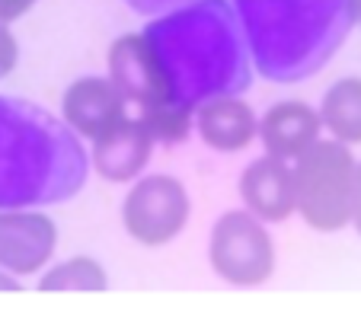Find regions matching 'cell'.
<instances>
[{
	"label": "cell",
	"mask_w": 361,
	"mask_h": 313,
	"mask_svg": "<svg viewBox=\"0 0 361 313\" xmlns=\"http://www.w3.org/2000/svg\"><path fill=\"white\" fill-rule=\"evenodd\" d=\"M176 106L195 112L214 96L252 87V58L231 0H189L144 26Z\"/></svg>",
	"instance_id": "6da1fadb"
},
{
	"label": "cell",
	"mask_w": 361,
	"mask_h": 313,
	"mask_svg": "<svg viewBox=\"0 0 361 313\" xmlns=\"http://www.w3.org/2000/svg\"><path fill=\"white\" fill-rule=\"evenodd\" d=\"M90 154L55 112L0 93V208H48L80 195Z\"/></svg>",
	"instance_id": "7a4b0ae2"
},
{
	"label": "cell",
	"mask_w": 361,
	"mask_h": 313,
	"mask_svg": "<svg viewBox=\"0 0 361 313\" xmlns=\"http://www.w3.org/2000/svg\"><path fill=\"white\" fill-rule=\"evenodd\" d=\"M252 58L272 83L320 74L355 23L352 0H231Z\"/></svg>",
	"instance_id": "3957f363"
},
{
	"label": "cell",
	"mask_w": 361,
	"mask_h": 313,
	"mask_svg": "<svg viewBox=\"0 0 361 313\" xmlns=\"http://www.w3.org/2000/svg\"><path fill=\"white\" fill-rule=\"evenodd\" d=\"M355 160L348 144L317 141L294 160V211L310 231L336 233L352 221Z\"/></svg>",
	"instance_id": "277c9868"
},
{
	"label": "cell",
	"mask_w": 361,
	"mask_h": 313,
	"mask_svg": "<svg viewBox=\"0 0 361 313\" xmlns=\"http://www.w3.org/2000/svg\"><path fill=\"white\" fill-rule=\"evenodd\" d=\"M214 275L233 288H259L275 275V240L256 214L224 211L208 237Z\"/></svg>",
	"instance_id": "5b68a950"
},
{
	"label": "cell",
	"mask_w": 361,
	"mask_h": 313,
	"mask_svg": "<svg viewBox=\"0 0 361 313\" xmlns=\"http://www.w3.org/2000/svg\"><path fill=\"white\" fill-rule=\"evenodd\" d=\"M192 218V198L183 179L170 173L137 176L131 192L122 202V224L135 243L157 250L185 231Z\"/></svg>",
	"instance_id": "8992f818"
},
{
	"label": "cell",
	"mask_w": 361,
	"mask_h": 313,
	"mask_svg": "<svg viewBox=\"0 0 361 313\" xmlns=\"http://www.w3.org/2000/svg\"><path fill=\"white\" fill-rule=\"evenodd\" d=\"M106 68H109L106 77L116 83V90L125 96V102L137 109V118L150 122L160 112L176 109L170 87H166V77L160 70V61L154 55L150 42L144 39V32L118 35L109 45Z\"/></svg>",
	"instance_id": "52a82bcc"
},
{
	"label": "cell",
	"mask_w": 361,
	"mask_h": 313,
	"mask_svg": "<svg viewBox=\"0 0 361 313\" xmlns=\"http://www.w3.org/2000/svg\"><path fill=\"white\" fill-rule=\"evenodd\" d=\"M58 224L35 208H0V269L39 275L55 259Z\"/></svg>",
	"instance_id": "ba28073f"
},
{
	"label": "cell",
	"mask_w": 361,
	"mask_h": 313,
	"mask_svg": "<svg viewBox=\"0 0 361 313\" xmlns=\"http://www.w3.org/2000/svg\"><path fill=\"white\" fill-rule=\"evenodd\" d=\"M154 135L141 118L125 116L116 122L106 135H99L90 147V166L99 173L106 183H131L137 179L150 164L154 154Z\"/></svg>",
	"instance_id": "9c48e42d"
},
{
	"label": "cell",
	"mask_w": 361,
	"mask_h": 313,
	"mask_svg": "<svg viewBox=\"0 0 361 313\" xmlns=\"http://www.w3.org/2000/svg\"><path fill=\"white\" fill-rule=\"evenodd\" d=\"M125 116H128V102L109 77H77L61 96V118L87 141L106 135Z\"/></svg>",
	"instance_id": "30bf717a"
},
{
	"label": "cell",
	"mask_w": 361,
	"mask_h": 313,
	"mask_svg": "<svg viewBox=\"0 0 361 313\" xmlns=\"http://www.w3.org/2000/svg\"><path fill=\"white\" fill-rule=\"evenodd\" d=\"M240 198L262 224H285L294 214V170L281 156H259L240 173Z\"/></svg>",
	"instance_id": "8fae6325"
},
{
	"label": "cell",
	"mask_w": 361,
	"mask_h": 313,
	"mask_svg": "<svg viewBox=\"0 0 361 313\" xmlns=\"http://www.w3.org/2000/svg\"><path fill=\"white\" fill-rule=\"evenodd\" d=\"M192 128L204 144L221 154L246 150L259 135V118L240 96H214L192 112Z\"/></svg>",
	"instance_id": "7c38bea8"
},
{
	"label": "cell",
	"mask_w": 361,
	"mask_h": 313,
	"mask_svg": "<svg viewBox=\"0 0 361 313\" xmlns=\"http://www.w3.org/2000/svg\"><path fill=\"white\" fill-rule=\"evenodd\" d=\"M320 112L304 99H281L269 106L266 116L259 118V141L266 154L281 156V160H298L307 147H314L320 141Z\"/></svg>",
	"instance_id": "4fadbf2b"
},
{
	"label": "cell",
	"mask_w": 361,
	"mask_h": 313,
	"mask_svg": "<svg viewBox=\"0 0 361 313\" xmlns=\"http://www.w3.org/2000/svg\"><path fill=\"white\" fill-rule=\"evenodd\" d=\"M320 122L336 141L361 144V77H342L326 90L320 102Z\"/></svg>",
	"instance_id": "5bb4252c"
},
{
	"label": "cell",
	"mask_w": 361,
	"mask_h": 313,
	"mask_svg": "<svg viewBox=\"0 0 361 313\" xmlns=\"http://www.w3.org/2000/svg\"><path fill=\"white\" fill-rule=\"evenodd\" d=\"M109 288V275L102 269L99 259L93 256H71L58 266H51L39 278V291H83V294H99Z\"/></svg>",
	"instance_id": "9a60e30c"
},
{
	"label": "cell",
	"mask_w": 361,
	"mask_h": 313,
	"mask_svg": "<svg viewBox=\"0 0 361 313\" xmlns=\"http://www.w3.org/2000/svg\"><path fill=\"white\" fill-rule=\"evenodd\" d=\"M16 61H20V42L10 32L7 23H0V80L7 74H13Z\"/></svg>",
	"instance_id": "2e32d148"
},
{
	"label": "cell",
	"mask_w": 361,
	"mask_h": 313,
	"mask_svg": "<svg viewBox=\"0 0 361 313\" xmlns=\"http://www.w3.org/2000/svg\"><path fill=\"white\" fill-rule=\"evenodd\" d=\"M122 4L141 16H160V13H166V10H176V7H183V4H189V0H122Z\"/></svg>",
	"instance_id": "e0dca14e"
},
{
	"label": "cell",
	"mask_w": 361,
	"mask_h": 313,
	"mask_svg": "<svg viewBox=\"0 0 361 313\" xmlns=\"http://www.w3.org/2000/svg\"><path fill=\"white\" fill-rule=\"evenodd\" d=\"M39 0H0V23H16L35 7Z\"/></svg>",
	"instance_id": "ac0fdd59"
},
{
	"label": "cell",
	"mask_w": 361,
	"mask_h": 313,
	"mask_svg": "<svg viewBox=\"0 0 361 313\" xmlns=\"http://www.w3.org/2000/svg\"><path fill=\"white\" fill-rule=\"evenodd\" d=\"M348 224L358 231L361 237V164H355V189H352V221Z\"/></svg>",
	"instance_id": "d6986e66"
},
{
	"label": "cell",
	"mask_w": 361,
	"mask_h": 313,
	"mask_svg": "<svg viewBox=\"0 0 361 313\" xmlns=\"http://www.w3.org/2000/svg\"><path fill=\"white\" fill-rule=\"evenodd\" d=\"M4 291H23V281L7 269H0V294Z\"/></svg>",
	"instance_id": "ffe728a7"
},
{
	"label": "cell",
	"mask_w": 361,
	"mask_h": 313,
	"mask_svg": "<svg viewBox=\"0 0 361 313\" xmlns=\"http://www.w3.org/2000/svg\"><path fill=\"white\" fill-rule=\"evenodd\" d=\"M352 16L355 23H361V0H352Z\"/></svg>",
	"instance_id": "44dd1931"
}]
</instances>
